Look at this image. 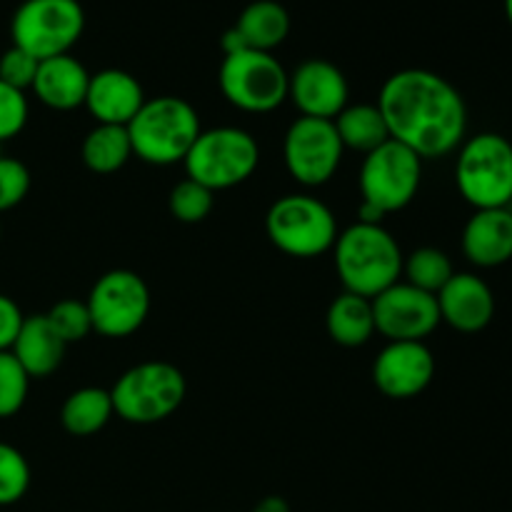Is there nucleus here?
<instances>
[{"label":"nucleus","mask_w":512,"mask_h":512,"mask_svg":"<svg viewBox=\"0 0 512 512\" xmlns=\"http://www.w3.org/2000/svg\"><path fill=\"white\" fill-rule=\"evenodd\" d=\"M390 130V140L413 150L420 160L445 158L463 145L468 105L443 75L405 68L383 83L375 103Z\"/></svg>","instance_id":"obj_1"},{"label":"nucleus","mask_w":512,"mask_h":512,"mask_svg":"<svg viewBox=\"0 0 512 512\" xmlns=\"http://www.w3.org/2000/svg\"><path fill=\"white\" fill-rule=\"evenodd\" d=\"M333 253L343 288L368 300L398 283L403 275L400 245L383 225L358 220L338 233Z\"/></svg>","instance_id":"obj_2"},{"label":"nucleus","mask_w":512,"mask_h":512,"mask_svg":"<svg viewBox=\"0 0 512 512\" xmlns=\"http://www.w3.org/2000/svg\"><path fill=\"white\" fill-rule=\"evenodd\" d=\"M200 133L203 125L198 110L178 95L145 100L138 115L128 123L133 155L158 168L183 163Z\"/></svg>","instance_id":"obj_3"},{"label":"nucleus","mask_w":512,"mask_h":512,"mask_svg":"<svg viewBox=\"0 0 512 512\" xmlns=\"http://www.w3.org/2000/svg\"><path fill=\"white\" fill-rule=\"evenodd\" d=\"M423 180V160L405 145L388 140L370 150L360 165V223L383 225L388 213L408 208Z\"/></svg>","instance_id":"obj_4"},{"label":"nucleus","mask_w":512,"mask_h":512,"mask_svg":"<svg viewBox=\"0 0 512 512\" xmlns=\"http://www.w3.org/2000/svg\"><path fill=\"white\" fill-rule=\"evenodd\" d=\"M460 198L475 210L512 208V143L500 133L463 140L455 160Z\"/></svg>","instance_id":"obj_5"},{"label":"nucleus","mask_w":512,"mask_h":512,"mask_svg":"<svg viewBox=\"0 0 512 512\" xmlns=\"http://www.w3.org/2000/svg\"><path fill=\"white\" fill-rule=\"evenodd\" d=\"M185 375L165 360H145L125 370L110 388L113 410L130 425H153L183 405Z\"/></svg>","instance_id":"obj_6"},{"label":"nucleus","mask_w":512,"mask_h":512,"mask_svg":"<svg viewBox=\"0 0 512 512\" xmlns=\"http://www.w3.org/2000/svg\"><path fill=\"white\" fill-rule=\"evenodd\" d=\"M258 163L260 148L255 138L233 125L203 130L183 160L185 175L213 193L245 183Z\"/></svg>","instance_id":"obj_7"},{"label":"nucleus","mask_w":512,"mask_h":512,"mask_svg":"<svg viewBox=\"0 0 512 512\" xmlns=\"http://www.w3.org/2000/svg\"><path fill=\"white\" fill-rule=\"evenodd\" d=\"M265 233L270 243L290 258H318L333 250L338 240V223L323 200L305 193H290L268 208Z\"/></svg>","instance_id":"obj_8"},{"label":"nucleus","mask_w":512,"mask_h":512,"mask_svg":"<svg viewBox=\"0 0 512 512\" xmlns=\"http://www.w3.org/2000/svg\"><path fill=\"white\" fill-rule=\"evenodd\" d=\"M85 30V13L78 0H23L10 20L15 48L35 60L70 53Z\"/></svg>","instance_id":"obj_9"},{"label":"nucleus","mask_w":512,"mask_h":512,"mask_svg":"<svg viewBox=\"0 0 512 512\" xmlns=\"http://www.w3.org/2000/svg\"><path fill=\"white\" fill-rule=\"evenodd\" d=\"M288 70L273 53L240 50L220 63V93L243 113H270L288 100Z\"/></svg>","instance_id":"obj_10"},{"label":"nucleus","mask_w":512,"mask_h":512,"mask_svg":"<svg viewBox=\"0 0 512 512\" xmlns=\"http://www.w3.org/2000/svg\"><path fill=\"white\" fill-rule=\"evenodd\" d=\"M93 330L103 338H128L150 315V288L133 270H108L95 280L85 300Z\"/></svg>","instance_id":"obj_11"},{"label":"nucleus","mask_w":512,"mask_h":512,"mask_svg":"<svg viewBox=\"0 0 512 512\" xmlns=\"http://www.w3.org/2000/svg\"><path fill=\"white\" fill-rule=\"evenodd\" d=\"M343 143L333 120L295 118L283 140V160L290 178L305 188L330 183L343 163Z\"/></svg>","instance_id":"obj_12"},{"label":"nucleus","mask_w":512,"mask_h":512,"mask_svg":"<svg viewBox=\"0 0 512 512\" xmlns=\"http://www.w3.org/2000/svg\"><path fill=\"white\" fill-rule=\"evenodd\" d=\"M375 333L385 335L388 343L415 340L425 343L440 325L438 298L410 283H395L373 298Z\"/></svg>","instance_id":"obj_13"},{"label":"nucleus","mask_w":512,"mask_h":512,"mask_svg":"<svg viewBox=\"0 0 512 512\" xmlns=\"http://www.w3.org/2000/svg\"><path fill=\"white\" fill-rule=\"evenodd\" d=\"M435 378V358L425 343H388L373 363V383L385 398L410 400L428 390Z\"/></svg>","instance_id":"obj_14"},{"label":"nucleus","mask_w":512,"mask_h":512,"mask_svg":"<svg viewBox=\"0 0 512 512\" xmlns=\"http://www.w3.org/2000/svg\"><path fill=\"white\" fill-rule=\"evenodd\" d=\"M288 100L303 118L335 120L350 100L343 70L323 58H310L288 75Z\"/></svg>","instance_id":"obj_15"},{"label":"nucleus","mask_w":512,"mask_h":512,"mask_svg":"<svg viewBox=\"0 0 512 512\" xmlns=\"http://www.w3.org/2000/svg\"><path fill=\"white\" fill-rule=\"evenodd\" d=\"M440 323L458 333H480L495 318V295L475 273H455L438 295Z\"/></svg>","instance_id":"obj_16"},{"label":"nucleus","mask_w":512,"mask_h":512,"mask_svg":"<svg viewBox=\"0 0 512 512\" xmlns=\"http://www.w3.org/2000/svg\"><path fill=\"white\" fill-rule=\"evenodd\" d=\"M145 93L138 78L120 68H105L90 75L85 108L98 123L103 125H125L143 108Z\"/></svg>","instance_id":"obj_17"},{"label":"nucleus","mask_w":512,"mask_h":512,"mask_svg":"<svg viewBox=\"0 0 512 512\" xmlns=\"http://www.w3.org/2000/svg\"><path fill=\"white\" fill-rule=\"evenodd\" d=\"M463 255L478 268H500L512 260V208L475 210L463 228Z\"/></svg>","instance_id":"obj_18"},{"label":"nucleus","mask_w":512,"mask_h":512,"mask_svg":"<svg viewBox=\"0 0 512 512\" xmlns=\"http://www.w3.org/2000/svg\"><path fill=\"white\" fill-rule=\"evenodd\" d=\"M90 73L78 58L70 53L40 60L38 73L33 80V93L45 108L50 110H75L85 105Z\"/></svg>","instance_id":"obj_19"},{"label":"nucleus","mask_w":512,"mask_h":512,"mask_svg":"<svg viewBox=\"0 0 512 512\" xmlns=\"http://www.w3.org/2000/svg\"><path fill=\"white\" fill-rule=\"evenodd\" d=\"M65 348L58 333L53 330V325L48 323V318L43 315H30L23 320V328H20L18 338H15L13 358L18 360L20 368L28 373V378H48L55 370L63 365Z\"/></svg>","instance_id":"obj_20"},{"label":"nucleus","mask_w":512,"mask_h":512,"mask_svg":"<svg viewBox=\"0 0 512 512\" xmlns=\"http://www.w3.org/2000/svg\"><path fill=\"white\" fill-rule=\"evenodd\" d=\"M325 328L333 343L343 348H360L375 335L373 300L343 290L325 313Z\"/></svg>","instance_id":"obj_21"},{"label":"nucleus","mask_w":512,"mask_h":512,"mask_svg":"<svg viewBox=\"0 0 512 512\" xmlns=\"http://www.w3.org/2000/svg\"><path fill=\"white\" fill-rule=\"evenodd\" d=\"M235 30L243 35L250 50L273 53L290 33V15L275 0H255L240 13Z\"/></svg>","instance_id":"obj_22"},{"label":"nucleus","mask_w":512,"mask_h":512,"mask_svg":"<svg viewBox=\"0 0 512 512\" xmlns=\"http://www.w3.org/2000/svg\"><path fill=\"white\" fill-rule=\"evenodd\" d=\"M333 125L338 130L343 148L355 150V153L368 155L370 150L380 148L390 140L388 125H385L383 113L375 103H348L333 120Z\"/></svg>","instance_id":"obj_23"},{"label":"nucleus","mask_w":512,"mask_h":512,"mask_svg":"<svg viewBox=\"0 0 512 512\" xmlns=\"http://www.w3.org/2000/svg\"><path fill=\"white\" fill-rule=\"evenodd\" d=\"M115 415L110 390L80 388L65 398L60 408V423L75 438H88L100 433Z\"/></svg>","instance_id":"obj_24"},{"label":"nucleus","mask_w":512,"mask_h":512,"mask_svg":"<svg viewBox=\"0 0 512 512\" xmlns=\"http://www.w3.org/2000/svg\"><path fill=\"white\" fill-rule=\"evenodd\" d=\"M80 158L85 168L98 175L118 173L130 158H133V145L125 125H103L98 123L80 145Z\"/></svg>","instance_id":"obj_25"},{"label":"nucleus","mask_w":512,"mask_h":512,"mask_svg":"<svg viewBox=\"0 0 512 512\" xmlns=\"http://www.w3.org/2000/svg\"><path fill=\"white\" fill-rule=\"evenodd\" d=\"M403 275L405 283H410L413 288L438 295L455 275V268L448 253H443L440 248H418L408 258H403Z\"/></svg>","instance_id":"obj_26"},{"label":"nucleus","mask_w":512,"mask_h":512,"mask_svg":"<svg viewBox=\"0 0 512 512\" xmlns=\"http://www.w3.org/2000/svg\"><path fill=\"white\" fill-rule=\"evenodd\" d=\"M213 205H215L213 190H208L205 185L195 183V180L190 178L180 180V183L170 190V198H168L170 215L185 225L203 223V220L213 213Z\"/></svg>","instance_id":"obj_27"},{"label":"nucleus","mask_w":512,"mask_h":512,"mask_svg":"<svg viewBox=\"0 0 512 512\" xmlns=\"http://www.w3.org/2000/svg\"><path fill=\"white\" fill-rule=\"evenodd\" d=\"M48 323L53 325L55 333L63 338L65 345L80 343L93 333V320H90V310L83 300L65 298L55 303L53 308L45 313Z\"/></svg>","instance_id":"obj_28"},{"label":"nucleus","mask_w":512,"mask_h":512,"mask_svg":"<svg viewBox=\"0 0 512 512\" xmlns=\"http://www.w3.org/2000/svg\"><path fill=\"white\" fill-rule=\"evenodd\" d=\"M30 465L18 448L0 443V505H13L28 493Z\"/></svg>","instance_id":"obj_29"},{"label":"nucleus","mask_w":512,"mask_h":512,"mask_svg":"<svg viewBox=\"0 0 512 512\" xmlns=\"http://www.w3.org/2000/svg\"><path fill=\"white\" fill-rule=\"evenodd\" d=\"M30 378L10 350L0 353V420L13 418L28 400Z\"/></svg>","instance_id":"obj_30"},{"label":"nucleus","mask_w":512,"mask_h":512,"mask_svg":"<svg viewBox=\"0 0 512 512\" xmlns=\"http://www.w3.org/2000/svg\"><path fill=\"white\" fill-rule=\"evenodd\" d=\"M30 183L33 178H30L28 165L0 155V213L23 203L30 193Z\"/></svg>","instance_id":"obj_31"},{"label":"nucleus","mask_w":512,"mask_h":512,"mask_svg":"<svg viewBox=\"0 0 512 512\" xmlns=\"http://www.w3.org/2000/svg\"><path fill=\"white\" fill-rule=\"evenodd\" d=\"M28 113V98H25L23 90L10 88L0 80V145L23 133Z\"/></svg>","instance_id":"obj_32"},{"label":"nucleus","mask_w":512,"mask_h":512,"mask_svg":"<svg viewBox=\"0 0 512 512\" xmlns=\"http://www.w3.org/2000/svg\"><path fill=\"white\" fill-rule=\"evenodd\" d=\"M40 60H35L33 55L25 53V50L10 45L3 55H0V80L5 85L15 90H30L33 88L35 73H38Z\"/></svg>","instance_id":"obj_33"},{"label":"nucleus","mask_w":512,"mask_h":512,"mask_svg":"<svg viewBox=\"0 0 512 512\" xmlns=\"http://www.w3.org/2000/svg\"><path fill=\"white\" fill-rule=\"evenodd\" d=\"M23 320L25 315L20 313L18 303L0 293V353L13 348L15 338H18L20 328H23Z\"/></svg>","instance_id":"obj_34"},{"label":"nucleus","mask_w":512,"mask_h":512,"mask_svg":"<svg viewBox=\"0 0 512 512\" xmlns=\"http://www.w3.org/2000/svg\"><path fill=\"white\" fill-rule=\"evenodd\" d=\"M220 45H223V53L230 55V53H240V50H248V45H245L243 35L235 30V25L230 30H225L223 33V40H220Z\"/></svg>","instance_id":"obj_35"},{"label":"nucleus","mask_w":512,"mask_h":512,"mask_svg":"<svg viewBox=\"0 0 512 512\" xmlns=\"http://www.w3.org/2000/svg\"><path fill=\"white\" fill-rule=\"evenodd\" d=\"M253 512H290V505L280 495H268L255 505Z\"/></svg>","instance_id":"obj_36"},{"label":"nucleus","mask_w":512,"mask_h":512,"mask_svg":"<svg viewBox=\"0 0 512 512\" xmlns=\"http://www.w3.org/2000/svg\"><path fill=\"white\" fill-rule=\"evenodd\" d=\"M505 15H508V23L512 25V0H505Z\"/></svg>","instance_id":"obj_37"},{"label":"nucleus","mask_w":512,"mask_h":512,"mask_svg":"<svg viewBox=\"0 0 512 512\" xmlns=\"http://www.w3.org/2000/svg\"><path fill=\"white\" fill-rule=\"evenodd\" d=\"M0 155H3V145H0Z\"/></svg>","instance_id":"obj_38"},{"label":"nucleus","mask_w":512,"mask_h":512,"mask_svg":"<svg viewBox=\"0 0 512 512\" xmlns=\"http://www.w3.org/2000/svg\"><path fill=\"white\" fill-rule=\"evenodd\" d=\"M0 235H3V228H0Z\"/></svg>","instance_id":"obj_39"}]
</instances>
